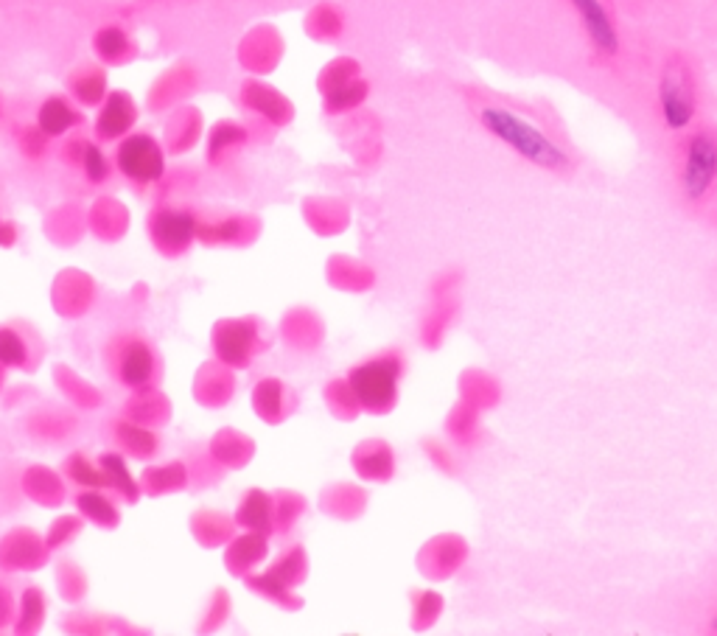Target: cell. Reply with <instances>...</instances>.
<instances>
[{
  "instance_id": "3",
  "label": "cell",
  "mask_w": 717,
  "mask_h": 636,
  "mask_svg": "<svg viewBox=\"0 0 717 636\" xmlns=\"http://www.w3.org/2000/svg\"><path fill=\"white\" fill-rule=\"evenodd\" d=\"M717 177V143L709 135H698L689 143L684 160V191L689 199H701Z\"/></svg>"
},
{
  "instance_id": "2",
  "label": "cell",
  "mask_w": 717,
  "mask_h": 636,
  "mask_svg": "<svg viewBox=\"0 0 717 636\" xmlns=\"http://www.w3.org/2000/svg\"><path fill=\"white\" fill-rule=\"evenodd\" d=\"M659 99L667 127L673 129L687 127L689 118H692L695 99H692V79H689L687 65H684L678 57H673L667 65H664V73H661V85H659Z\"/></svg>"
},
{
  "instance_id": "4",
  "label": "cell",
  "mask_w": 717,
  "mask_h": 636,
  "mask_svg": "<svg viewBox=\"0 0 717 636\" xmlns=\"http://www.w3.org/2000/svg\"><path fill=\"white\" fill-rule=\"evenodd\" d=\"M577 15L583 20V26L589 31V37L603 54H614L617 51V31L611 26V20L605 15L600 0H572Z\"/></svg>"
},
{
  "instance_id": "1",
  "label": "cell",
  "mask_w": 717,
  "mask_h": 636,
  "mask_svg": "<svg viewBox=\"0 0 717 636\" xmlns=\"http://www.w3.org/2000/svg\"><path fill=\"white\" fill-rule=\"evenodd\" d=\"M482 124L488 132H493L499 141H505L510 149H516L524 160H530L541 169H563L566 166V155L555 143L549 141L544 132L530 127L527 121H521L519 115L499 110V107H488L479 113Z\"/></svg>"
},
{
  "instance_id": "5",
  "label": "cell",
  "mask_w": 717,
  "mask_h": 636,
  "mask_svg": "<svg viewBox=\"0 0 717 636\" xmlns=\"http://www.w3.org/2000/svg\"><path fill=\"white\" fill-rule=\"evenodd\" d=\"M715 631H717V620H715Z\"/></svg>"
}]
</instances>
